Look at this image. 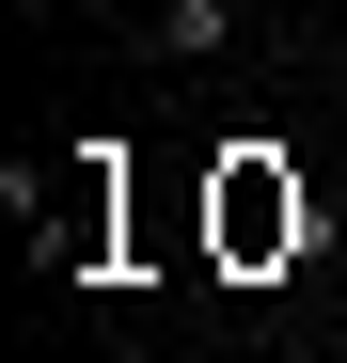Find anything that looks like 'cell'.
Wrapping results in <instances>:
<instances>
[{
  "label": "cell",
  "mask_w": 347,
  "mask_h": 363,
  "mask_svg": "<svg viewBox=\"0 0 347 363\" xmlns=\"http://www.w3.org/2000/svg\"><path fill=\"white\" fill-rule=\"evenodd\" d=\"M300 253V174H268V143H237V174H221V253Z\"/></svg>",
  "instance_id": "6da1fadb"
},
{
  "label": "cell",
  "mask_w": 347,
  "mask_h": 363,
  "mask_svg": "<svg viewBox=\"0 0 347 363\" xmlns=\"http://www.w3.org/2000/svg\"><path fill=\"white\" fill-rule=\"evenodd\" d=\"M158 48L174 64H221V48H237V0H158Z\"/></svg>",
  "instance_id": "7a4b0ae2"
}]
</instances>
